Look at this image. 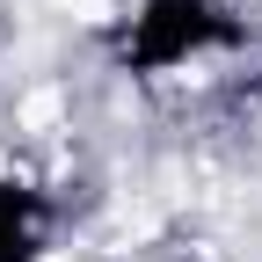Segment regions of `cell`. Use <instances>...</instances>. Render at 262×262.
Returning a JSON list of instances; mask_svg holds the SVG:
<instances>
[{
	"mask_svg": "<svg viewBox=\"0 0 262 262\" xmlns=\"http://www.w3.org/2000/svg\"><path fill=\"white\" fill-rule=\"evenodd\" d=\"M58 15H73V22H110L117 15V0H51Z\"/></svg>",
	"mask_w": 262,
	"mask_h": 262,
	"instance_id": "obj_1",
	"label": "cell"
}]
</instances>
